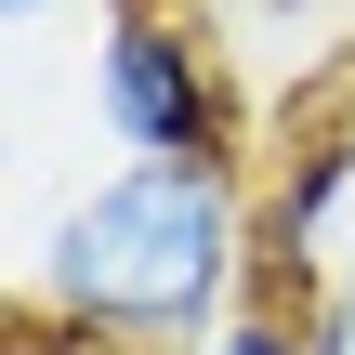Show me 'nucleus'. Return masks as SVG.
Here are the masks:
<instances>
[{
	"instance_id": "f257e3e1",
	"label": "nucleus",
	"mask_w": 355,
	"mask_h": 355,
	"mask_svg": "<svg viewBox=\"0 0 355 355\" xmlns=\"http://www.w3.org/2000/svg\"><path fill=\"white\" fill-rule=\"evenodd\" d=\"M263 237L237 158H119L66 184L13 250V329L53 355H198L224 316H250Z\"/></svg>"
},
{
	"instance_id": "f03ea898",
	"label": "nucleus",
	"mask_w": 355,
	"mask_h": 355,
	"mask_svg": "<svg viewBox=\"0 0 355 355\" xmlns=\"http://www.w3.org/2000/svg\"><path fill=\"white\" fill-rule=\"evenodd\" d=\"M92 119L132 158H211L224 171V66L158 0H105L92 13Z\"/></svg>"
},
{
	"instance_id": "7ed1b4c3",
	"label": "nucleus",
	"mask_w": 355,
	"mask_h": 355,
	"mask_svg": "<svg viewBox=\"0 0 355 355\" xmlns=\"http://www.w3.org/2000/svg\"><path fill=\"white\" fill-rule=\"evenodd\" d=\"M198 355H316V316H277V303H250V316H224Z\"/></svg>"
},
{
	"instance_id": "20e7f679",
	"label": "nucleus",
	"mask_w": 355,
	"mask_h": 355,
	"mask_svg": "<svg viewBox=\"0 0 355 355\" xmlns=\"http://www.w3.org/2000/svg\"><path fill=\"white\" fill-rule=\"evenodd\" d=\"M303 316H316V355H355V277H343V290H316Z\"/></svg>"
},
{
	"instance_id": "39448f33",
	"label": "nucleus",
	"mask_w": 355,
	"mask_h": 355,
	"mask_svg": "<svg viewBox=\"0 0 355 355\" xmlns=\"http://www.w3.org/2000/svg\"><path fill=\"white\" fill-rule=\"evenodd\" d=\"M53 13H66V0H13V40H40ZM92 13H105V0H92Z\"/></svg>"
},
{
	"instance_id": "423d86ee",
	"label": "nucleus",
	"mask_w": 355,
	"mask_h": 355,
	"mask_svg": "<svg viewBox=\"0 0 355 355\" xmlns=\"http://www.w3.org/2000/svg\"><path fill=\"white\" fill-rule=\"evenodd\" d=\"M26 355H53V343H26Z\"/></svg>"
},
{
	"instance_id": "0eeeda50",
	"label": "nucleus",
	"mask_w": 355,
	"mask_h": 355,
	"mask_svg": "<svg viewBox=\"0 0 355 355\" xmlns=\"http://www.w3.org/2000/svg\"><path fill=\"white\" fill-rule=\"evenodd\" d=\"M277 13H290V0H277Z\"/></svg>"
}]
</instances>
